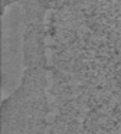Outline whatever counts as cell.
Returning <instances> with one entry per match:
<instances>
[{"label":"cell","instance_id":"cell-1","mask_svg":"<svg viewBox=\"0 0 121 134\" xmlns=\"http://www.w3.org/2000/svg\"><path fill=\"white\" fill-rule=\"evenodd\" d=\"M45 10L25 12L23 72L16 90L2 101V134H48L49 65L45 46Z\"/></svg>","mask_w":121,"mask_h":134}]
</instances>
